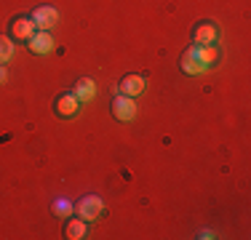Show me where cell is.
<instances>
[{
    "mask_svg": "<svg viewBox=\"0 0 251 240\" xmlns=\"http://www.w3.org/2000/svg\"><path fill=\"white\" fill-rule=\"evenodd\" d=\"M219 40V29L214 22H201L198 27L193 29V43L195 46H217Z\"/></svg>",
    "mask_w": 251,
    "mask_h": 240,
    "instance_id": "obj_3",
    "label": "cell"
},
{
    "mask_svg": "<svg viewBox=\"0 0 251 240\" xmlns=\"http://www.w3.org/2000/svg\"><path fill=\"white\" fill-rule=\"evenodd\" d=\"M193 48V53L201 59V64H206V70H211L214 64L219 62V51L217 46H190Z\"/></svg>",
    "mask_w": 251,
    "mask_h": 240,
    "instance_id": "obj_11",
    "label": "cell"
},
{
    "mask_svg": "<svg viewBox=\"0 0 251 240\" xmlns=\"http://www.w3.org/2000/svg\"><path fill=\"white\" fill-rule=\"evenodd\" d=\"M64 238H70V240H83V238H88V221L80 219V216L70 219L67 227H64Z\"/></svg>",
    "mask_w": 251,
    "mask_h": 240,
    "instance_id": "obj_10",
    "label": "cell"
},
{
    "mask_svg": "<svg viewBox=\"0 0 251 240\" xmlns=\"http://www.w3.org/2000/svg\"><path fill=\"white\" fill-rule=\"evenodd\" d=\"M179 67H182L184 75H203L206 70V64H201V59L193 53V48H187V51L182 53V59H179Z\"/></svg>",
    "mask_w": 251,
    "mask_h": 240,
    "instance_id": "obj_9",
    "label": "cell"
},
{
    "mask_svg": "<svg viewBox=\"0 0 251 240\" xmlns=\"http://www.w3.org/2000/svg\"><path fill=\"white\" fill-rule=\"evenodd\" d=\"M112 115H115L118 120H123V123L134 120V118H136V101L131 99V96L118 94L115 101H112Z\"/></svg>",
    "mask_w": 251,
    "mask_h": 240,
    "instance_id": "obj_4",
    "label": "cell"
},
{
    "mask_svg": "<svg viewBox=\"0 0 251 240\" xmlns=\"http://www.w3.org/2000/svg\"><path fill=\"white\" fill-rule=\"evenodd\" d=\"M73 94L77 96L80 104H88V101H94V96H97V86H94L91 77H83V80H77V86H75Z\"/></svg>",
    "mask_w": 251,
    "mask_h": 240,
    "instance_id": "obj_12",
    "label": "cell"
},
{
    "mask_svg": "<svg viewBox=\"0 0 251 240\" xmlns=\"http://www.w3.org/2000/svg\"><path fill=\"white\" fill-rule=\"evenodd\" d=\"M5 77H8V72H5V64H0V83H5Z\"/></svg>",
    "mask_w": 251,
    "mask_h": 240,
    "instance_id": "obj_15",
    "label": "cell"
},
{
    "mask_svg": "<svg viewBox=\"0 0 251 240\" xmlns=\"http://www.w3.org/2000/svg\"><path fill=\"white\" fill-rule=\"evenodd\" d=\"M29 19L35 22V27H38V29H49V32H51V29L56 27V22H59V11L53 8V5H38Z\"/></svg>",
    "mask_w": 251,
    "mask_h": 240,
    "instance_id": "obj_2",
    "label": "cell"
},
{
    "mask_svg": "<svg viewBox=\"0 0 251 240\" xmlns=\"http://www.w3.org/2000/svg\"><path fill=\"white\" fill-rule=\"evenodd\" d=\"M75 214L91 224V221H97L99 216L104 214V200H101L99 195H86V197H80V200H77Z\"/></svg>",
    "mask_w": 251,
    "mask_h": 240,
    "instance_id": "obj_1",
    "label": "cell"
},
{
    "mask_svg": "<svg viewBox=\"0 0 251 240\" xmlns=\"http://www.w3.org/2000/svg\"><path fill=\"white\" fill-rule=\"evenodd\" d=\"M27 46H29V51H32V53L43 56V53H51L56 43H53V35L49 32V29H38V32L27 40Z\"/></svg>",
    "mask_w": 251,
    "mask_h": 240,
    "instance_id": "obj_5",
    "label": "cell"
},
{
    "mask_svg": "<svg viewBox=\"0 0 251 240\" xmlns=\"http://www.w3.org/2000/svg\"><path fill=\"white\" fill-rule=\"evenodd\" d=\"M38 32V27H35V22L29 19V16H19V19L11 22V38L14 40H22V43H27L32 35Z\"/></svg>",
    "mask_w": 251,
    "mask_h": 240,
    "instance_id": "obj_6",
    "label": "cell"
},
{
    "mask_svg": "<svg viewBox=\"0 0 251 240\" xmlns=\"http://www.w3.org/2000/svg\"><path fill=\"white\" fill-rule=\"evenodd\" d=\"M142 91H145V77L142 75H126L121 83H118V94H123V96H139Z\"/></svg>",
    "mask_w": 251,
    "mask_h": 240,
    "instance_id": "obj_7",
    "label": "cell"
},
{
    "mask_svg": "<svg viewBox=\"0 0 251 240\" xmlns=\"http://www.w3.org/2000/svg\"><path fill=\"white\" fill-rule=\"evenodd\" d=\"M77 110H80V101H77L75 94H62L56 99V115L59 118H75Z\"/></svg>",
    "mask_w": 251,
    "mask_h": 240,
    "instance_id": "obj_8",
    "label": "cell"
},
{
    "mask_svg": "<svg viewBox=\"0 0 251 240\" xmlns=\"http://www.w3.org/2000/svg\"><path fill=\"white\" fill-rule=\"evenodd\" d=\"M11 56H14V38L0 35V64H8Z\"/></svg>",
    "mask_w": 251,
    "mask_h": 240,
    "instance_id": "obj_13",
    "label": "cell"
},
{
    "mask_svg": "<svg viewBox=\"0 0 251 240\" xmlns=\"http://www.w3.org/2000/svg\"><path fill=\"white\" fill-rule=\"evenodd\" d=\"M53 214L62 216V219H64V216H73L75 214V206L67 200V197H56V200H53Z\"/></svg>",
    "mask_w": 251,
    "mask_h": 240,
    "instance_id": "obj_14",
    "label": "cell"
}]
</instances>
